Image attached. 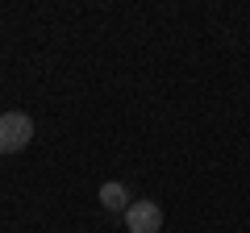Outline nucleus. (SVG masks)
<instances>
[{"label": "nucleus", "mask_w": 250, "mask_h": 233, "mask_svg": "<svg viewBox=\"0 0 250 233\" xmlns=\"http://www.w3.org/2000/svg\"><path fill=\"white\" fill-rule=\"evenodd\" d=\"M34 142V121L25 113H0V154H17Z\"/></svg>", "instance_id": "1"}, {"label": "nucleus", "mask_w": 250, "mask_h": 233, "mask_svg": "<svg viewBox=\"0 0 250 233\" xmlns=\"http://www.w3.org/2000/svg\"><path fill=\"white\" fill-rule=\"evenodd\" d=\"M125 229L129 233H159L163 229V208L154 200H134L125 208Z\"/></svg>", "instance_id": "2"}, {"label": "nucleus", "mask_w": 250, "mask_h": 233, "mask_svg": "<svg viewBox=\"0 0 250 233\" xmlns=\"http://www.w3.org/2000/svg\"><path fill=\"white\" fill-rule=\"evenodd\" d=\"M100 204H104V213H121V216H125V208L134 204V196H129L125 183L108 179V183H100Z\"/></svg>", "instance_id": "3"}]
</instances>
